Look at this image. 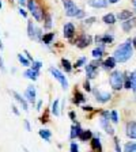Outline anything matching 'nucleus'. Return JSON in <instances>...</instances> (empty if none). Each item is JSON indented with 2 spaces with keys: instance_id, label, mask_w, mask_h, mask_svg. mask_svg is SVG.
<instances>
[{
  "instance_id": "1",
  "label": "nucleus",
  "mask_w": 136,
  "mask_h": 152,
  "mask_svg": "<svg viewBox=\"0 0 136 152\" xmlns=\"http://www.w3.org/2000/svg\"><path fill=\"white\" fill-rule=\"evenodd\" d=\"M132 50H133V46H132V41L128 39L125 41L124 44H121L120 46L114 50V58L120 63H125L127 60H129L131 56H132Z\"/></svg>"
},
{
  "instance_id": "2",
  "label": "nucleus",
  "mask_w": 136,
  "mask_h": 152,
  "mask_svg": "<svg viewBox=\"0 0 136 152\" xmlns=\"http://www.w3.org/2000/svg\"><path fill=\"white\" fill-rule=\"evenodd\" d=\"M63 6L67 16H75V18H83L85 16V11L78 8L72 0H63Z\"/></svg>"
},
{
  "instance_id": "3",
  "label": "nucleus",
  "mask_w": 136,
  "mask_h": 152,
  "mask_svg": "<svg viewBox=\"0 0 136 152\" xmlns=\"http://www.w3.org/2000/svg\"><path fill=\"white\" fill-rule=\"evenodd\" d=\"M27 7H29V11L32 12L33 18L35 20H42L44 18V11L41 10V7L37 4L35 0H27Z\"/></svg>"
},
{
  "instance_id": "4",
  "label": "nucleus",
  "mask_w": 136,
  "mask_h": 152,
  "mask_svg": "<svg viewBox=\"0 0 136 152\" xmlns=\"http://www.w3.org/2000/svg\"><path fill=\"white\" fill-rule=\"evenodd\" d=\"M109 82H110V86L113 87L114 90L123 88V86H124L123 84V73H121L120 71H114V72L110 75Z\"/></svg>"
},
{
  "instance_id": "5",
  "label": "nucleus",
  "mask_w": 136,
  "mask_h": 152,
  "mask_svg": "<svg viewBox=\"0 0 136 152\" xmlns=\"http://www.w3.org/2000/svg\"><path fill=\"white\" fill-rule=\"evenodd\" d=\"M27 35H29V38H32V39H34V41H40V39H42L41 38V35H42L41 28L35 27V26L33 25V22H30V20L27 22Z\"/></svg>"
},
{
  "instance_id": "6",
  "label": "nucleus",
  "mask_w": 136,
  "mask_h": 152,
  "mask_svg": "<svg viewBox=\"0 0 136 152\" xmlns=\"http://www.w3.org/2000/svg\"><path fill=\"white\" fill-rule=\"evenodd\" d=\"M49 72L52 73V76H53L54 79L59 80V83L61 84V87H63L64 90L68 88V80H67V77L60 72V71L56 69V68H53V66H51V68H49Z\"/></svg>"
},
{
  "instance_id": "7",
  "label": "nucleus",
  "mask_w": 136,
  "mask_h": 152,
  "mask_svg": "<svg viewBox=\"0 0 136 152\" xmlns=\"http://www.w3.org/2000/svg\"><path fill=\"white\" fill-rule=\"evenodd\" d=\"M101 126L105 129V132L109 133L110 136L114 134V129L110 126V124H109V113L108 111H104L102 113V117H101Z\"/></svg>"
},
{
  "instance_id": "8",
  "label": "nucleus",
  "mask_w": 136,
  "mask_h": 152,
  "mask_svg": "<svg viewBox=\"0 0 136 152\" xmlns=\"http://www.w3.org/2000/svg\"><path fill=\"white\" fill-rule=\"evenodd\" d=\"M99 64H101L99 61H94V63H90L89 65H86V75H87V77H89V79H94V77H95Z\"/></svg>"
},
{
  "instance_id": "9",
  "label": "nucleus",
  "mask_w": 136,
  "mask_h": 152,
  "mask_svg": "<svg viewBox=\"0 0 136 152\" xmlns=\"http://www.w3.org/2000/svg\"><path fill=\"white\" fill-rule=\"evenodd\" d=\"M94 94H95V99L99 102V103H105V102L110 101L112 95L109 92H102L99 90H94Z\"/></svg>"
},
{
  "instance_id": "10",
  "label": "nucleus",
  "mask_w": 136,
  "mask_h": 152,
  "mask_svg": "<svg viewBox=\"0 0 136 152\" xmlns=\"http://www.w3.org/2000/svg\"><path fill=\"white\" fill-rule=\"evenodd\" d=\"M90 42H91V38L89 37V35H86V34H83V35H80L79 38H76V46L78 48H80V49H83V48H86V46H89L90 45Z\"/></svg>"
},
{
  "instance_id": "11",
  "label": "nucleus",
  "mask_w": 136,
  "mask_h": 152,
  "mask_svg": "<svg viewBox=\"0 0 136 152\" xmlns=\"http://www.w3.org/2000/svg\"><path fill=\"white\" fill-rule=\"evenodd\" d=\"M25 96L27 98V101H29V102L34 103V102H35V88H34V86H29L27 88H26V91H25Z\"/></svg>"
},
{
  "instance_id": "12",
  "label": "nucleus",
  "mask_w": 136,
  "mask_h": 152,
  "mask_svg": "<svg viewBox=\"0 0 136 152\" xmlns=\"http://www.w3.org/2000/svg\"><path fill=\"white\" fill-rule=\"evenodd\" d=\"M11 94L14 95V98L16 99V101H18V103L21 104V106H22V109L25 111H29V106H27V102H26V99L25 98H22V95L21 94H18V92L16 91H12L11 92Z\"/></svg>"
},
{
  "instance_id": "13",
  "label": "nucleus",
  "mask_w": 136,
  "mask_h": 152,
  "mask_svg": "<svg viewBox=\"0 0 136 152\" xmlns=\"http://www.w3.org/2000/svg\"><path fill=\"white\" fill-rule=\"evenodd\" d=\"M127 136L131 137V139H136V122L135 121L127 124Z\"/></svg>"
},
{
  "instance_id": "14",
  "label": "nucleus",
  "mask_w": 136,
  "mask_h": 152,
  "mask_svg": "<svg viewBox=\"0 0 136 152\" xmlns=\"http://www.w3.org/2000/svg\"><path fill=\"white\" fill-rule=\"evenodd\" d=\"M23 76H25V77H27V79H30V80H37L38 76H40V71L30 68V69H27V71H25V72H23Z\"/></svg>"
},
{
  "instance_id": "15",
  "label": "nucleus",
  "mask_w": 136,
  "mask_h": 152,
  "mask_svg": "<svg viewBox=\"0 0 136 152\" xmlns=\"http://www.w3.org/2000/svg\"><path fill=\"white\" fill-rule=\"evenodd\" d=\"M136 26V18H131L128 20H124L123 22V30L124 31H131V28H133Z\"/></svg>"
},
{
  "instance_id": "16",
  "label": "nucleus",
  "mask_w": 136,
  "mask_h": 152,
  "mask_svg": "<svg viewBox=\"0 0 136 152\" xmlns=\"http://www.w3.org/2000/svg\"><path fill=\"white\" fill-rule=\"evenodd\" d=\"M89 6L94 8H104L108 6V0H89Z\"/></svg>"
},
{
  "instance_id": "17",
  "label": "nucleus",
  "mask_w": 136,
  "mask_h": 152,
  "mask_svg": "<svg viewBox=\"0 0 136 152\" xmlns=\"http://www.w3.org/2000/svg\"><path fill=\"white\" fill-rule=\"evenodd\" d=\"M75 34V27H74L72 23H67L64 26V37L65 38H72Z\"/></svg>"
},
{
  "instance_id": "18",
  "label": "nucleus",
  "mask_w": 136,
  "mask_h": 152,
  "mask_svg": "<svg viewBox=\"0 0 136 152\" xmlns=\"http://www.w3.org/2000/svg\"><path fill=\"white\" fill-rule=\"evenodd\" d=\"M82 133V128H80V125L78 122L74 124L72 128H71V134L70 137L71 139H76V137H79V134Z\"/></svg>"
},
{
  "instance_id": "19",
  "label": "nucleus",
  "mask_w": 136,
  "mask_h": 152,
  "mask_svg": "<svg viewBox=\"0 0 136 152\" xmlns=\"http://www.w3.org/2000/svg\"><path fill=\"white\" fill-rule=\"evenodd\" d=\"M125 87H127V88L136 90V71L129 76V77H128V80L125 82Z\"/></svg>"
},
{
  "instance_id": "20",
  "label": "nucleus",
  "mask_w": 136,
  "mask_h": 152,
  "mask_svg": "<svg viewBox=\"0 0 136 152\" xmlns=\"http://www.w3.org/2000/svg\"><path fill=\"white\" fill-rule=\"evenodd\" d=\"M91 147L95 152H102V144L99 137H93L91 139Z\"/></svg>"
},
{
  "instance_id": "21",
  "label": "nucleus",
  "mask_w": 136,
  "mask_h": 152,
  "mask_svg": "<svg viewBox=\"0 0 136 152\" xmlns=\"http://www.w3.org/2000/svg\"><path fill=\"white\" fill-rule=\"evenodd\" d=\"M93 139V132L91 130H82V133L79 134V140H82V141H89V140Z\"/></svg>"
},
{
  "instance_id": "22",
  "label": "nucleus",
  "mask_w": 136,
  "mask_h": 152,
  "mask_svg": "<svg viewBox=\"0 0 136 152\" xmlns=\"http://www.w3.org/2000/svg\"><path fill=\"white\" fill-rule=\"evenodd\" d=\"M95 41L97 42H99V44H110L112 41H113V37L112 35H109V34H105V35H102V37H97L95 38Z\"/></svg>"
},
{
  "instance_id": "23",
  "label": "nucleus",
  "mask_w": 136,
  "mask_h": 152,
  "mask_svg": "<svg viewBox=\"0 0 136 152\" xmlns=\"http://www.w3.org/2000/svg\"><path fill=\"white\" fill-rule=\"evenodd\" d=\"M116 63H117V60H116L114 57H109V58H106L105 63H104L105 69H112V68H114V66H116Z\"/></svg>"
},
{
  "instance_id": "24",
  "label": "nucleus",
  "mask_w": 136,
  "mask_h": 152,
  "mask_svg": "<svg viewBox=\"0 0 136 152\" xmlns=\"http://www.w3.org/2000/svg\"><path fill=\"white\" fill-rule=\"evenodd\" d=\"M117 18L120 19V20H128V19L132 18V11H128V10H124V11H121V12H118Z\"/></svg>"
},
{
  "instance_id": "25",
  "label": "nucleus",
  "mask_w": 136,
  "mask_h": 152,
  "mask_svg": "<svg viewBox=\"0 0 136 152\" xmlns=\"http://www.w3.org/2000/svg\"><path fill=\"white\" fill-rule=\"evenodd\" d=\"M38 134H40V137H42V139L45 140V141H51V137H52V133L51 130H48V129H41L40 132H38Z\"/></svg>"
},
{
  "instance_id": "26",
  "label": "nucleus",
  "mask_w": 136,
  "mask_h": 152,
  "mask_svg": "<svg viewBox=\"0 0 136 152\" xmlns=\"http://www.w3.org/2000/svg\"><path fill=\"white\" fill-rule=\"evenodd\" d=\"M102 20H104V23H106V25H113V23L116 22V16H114L113 14H106V15L102 18Z\"/></svg>"
},
{
  "instance_id": "27",
  "label": "nucleus",
  "mask_w": 136,
  "mask_h": 152,
  "mask_svg": "<svg viewBox=\"0 0 136 152\" xmlns=\"http://www.w3.org/2000/svg\"><path fill=\"white\" fill-rule=\"evenodd\" d=\"M104 46L105 45L102 44L99 48H97V49L93 50V57H94V58H101L102 57V53H104Z\"/></svg>"
},
{
  "instance_id": "28",
  "label": "nucleus",
  "mask_w": 136,
  "mask_h": 152,
  "mask_svg": "<svg viewBox=\"0 0 136 152\" xmlns=\"http://www.w3.org/2000/svg\"><path fill=\"white\" fill-rule=\"evenodd\" d=\"M86 101V98H85V95L82 94V92H79V91H76L75 92V98H74V103H76V104H79V103H82V102H85Z\"/></svg>"
},
{
  "instance_id": "29",
  "label": "nucleus",
  "mask_w": 136,
  "mask_h": 152,
  "mask_svg": "<svg viewBox=\"0 0 136 152\" xmlns=\"http://www.w3.org/2000/svg\"><path fill=\"white\" fill-rule=\"evenodd\" d=\"M53 38H54L53 33H48V34H45L44 37H42V42H44L45 45H51L52 41H53Z\"/></svg>"
},
{
  "instance_id": "30",
  "label": "nucleus",
  "mask_w": 136,
  "mask_h": 152,
  "mask_svg": "<svg viewBox=\"0 0 136 152\" xmlns=\"http://www.w3.org/2000/svg\"><path fill=\"white\" fill-rule=\"evenodd\" d=\"M59 103H60V102L56 99V101L53 102V104H52V113H53L56 117H59V115H60V109H59Z\"/></svg>"
},
{
  "instance_id": "31",
  "label": "nucleus",
  "mask_w": 136,
  "mask_h": 152,
  "mask_svg": "<svg viewBox=\"0 0 136 152\" xmlns=\"http://www.w3.org/2000/svg\"><path fill=\"white\" fill-rule=\"evenodd\" d=\"M136 151V142H128L124 147V152H133Z\"/></svg>"
},
{
  "instance_id": "32",
  "label": "nucleus",
  "mask_w": 136,
  "mask_h": 152,
  "mask_svg": "<svg viewBox=\"0 0 136 152\" xmlns=\"http://www.w3.org/2000/svg\"><path fill=\"white\" fill-rule=\"evenodd\" d=\"M61 64H63V68L65 69V72H70V71L72 69V66H71V63L67 60V58H63V60H61Z\"/></svg>"
},
{
  "instance_id": "33",
  "label": "nucleus",
  "mask_w": 136,
  "mask_h": 152,
  "mask_svg": "<svg viewBox=\"0 0 136 152\" xmlns=\"http://www.w3.org/2000/svg\"><path fill=\"white\" fill-rule=\"evenodd\" d=\"M45 25H44V27L45 28H51L52 27V18H51V15L49 14H45Z\"/></svg>"
},
{
  "instance_id": "34",
  "label": "nucleus",
  "mask_w": 136,
  "mask_h": 152,
  "mask_svg": "<svg viewBox=\"0 0 136 152\" xmlns=\"http://www.w3.org/2000/svg\"><path fill=\"white\" fill-rule=\"evenodd\" d=\"M18 60H19V63L23 64L25 66H29V65H30V61H29L26 57H23L22 54H18Z\"/></svg>"
},
{
  "instance_id": "35",
  "label": "nucleus",
  "mask_w": 136,
  "mask_h": 152,
  "mask_svg": "<svg viewBox=\"0 0 136 152\" xmlns=\"http://www.w3.org/2000/svg\"><path fill=\"white\" fill-rule=\"evenodd\" d=\"M110 120H112V122H114V124L118 122V115H117V111L116 110H113L110 113Z\"/></svg>"
},
{
  "instance_id": "36",
  "label": "nucleus",
  "mask_w": 136,
  "mask_h": 152,
  "mask_svg": "<svg viewBox=\"0 0 136 152\" xmlns=\"http://www.w3.org/2000/svg\"><path fill=\"white\" fill-rule=\"evenodd\" d=\"M85 64H86V58H85V57H80L79 60H78V61L75 63V65H74V66H76V68H79V66L85 65Z\"/></svg>"
},
{
  "instance_id": "37",
  "label": "nucleus",
  "mask_w": 136,
  "mask_h": 152,
  "mask_svg": "<svg viewBox=\"0 0 136 152\" xmlns=\"http://www.w3.org/2000/svg\"><path fill=\"white\" fill-rule=\"evenodd\" d=\"M42 66V63L41 61H33V69H37V71H40V68Z\"/></svg>"
},
{
  "instance_id": "38",
  "label": "nucleus",
  "mask_w": 136,
  "mask_h": 152,
  "mask_svg": "<svg viewBox=\"0 0 136 152\" xmlns=\"http://www.w3.org/2000/svg\"><path fill=\"white\" fill-rule=\"evenodd\" d=\"M120 140L117 137H114V145H116V152H121V148H120V144H118Z\"/></svg>"
},
{
  "instance_id": "39",
  "label": "nucleus",
  "mask_w": 136,
  "mask_h": 152,
  "mask_svg": "<svg viewBox=\"0 0 136 152\" xmlns=\"http://www.w3.org/2000/svg\"><path fill=\"white\" fill-rule=\"evenodd\" d=\"M71 152H79V147L76 145L75 142H72V144H71Z\"/></svg>"
},
{
  "instance_id": "40",
  "label": "nucleus",
  "mask_w": 136,
  "mask_h": 152,
  "mask_svg": "<svg viewBox=\"0 0 136 152\" xmlns=\"http://www.w3.org/2000/svg\"><path fill=\"white\" fill-rule=\"evenodd\" d=\"M0 69H1V72H6V66H4V63H3L1 56H0Z\"/></svg>"
},
{
  "instance_id": "41",
  "label": "nucleus",
  "mask_w": 136,
  "mask_h": 152,
  "mask_svg": "<svg viewBox=\"0 0 136 152\" xmlns=\"http://www.w3.org/2000/svg\"><path fill=\"white\" fill-rule=\"evenodd\" d=\"M94 20H95V18H89V19H86V20H85V25L90 26L93 22H94Z\"/></svg>"
},
{
  "instance_id": "42",
  "label": "nucleus",
  "mask_w": 136,
  "mask_h": 152,
  "mask_svg": "<svg viewBox=\"0 0 136 152\" xmlns=\"http://www.w3.org/2000/svg\"><path fill=\"white\" fill-rule=\"evenodd\" d=\"M19 14H21V15H22L23 18H26V16H27V12H26V11H25V10L22 8V7L19 8Z\"/></svg>"
},
{
  "instance_id": "43",
  "label": "nucleus",
  "mask_w": 136,
  "mask_h": 152,
  "mask_svg": "<svg viewBox=\"0 0 136 152\" xmlns=\"http://www.w3.org/2000/svg\"><path fill=\"white\" fill-rule=\"evenodd\" d=\"M85 90H87V91H91V88H90V83H89V82L85 83Z\"/></svg>"
},
{
  "instance_id": "44",
  "label": "nucleus",
  "mask_w": 136,
  "mask_h": 152,
  "mask_svg": "<svg viewBox=\"0 0 136 152\" xmlns=\"http://www.w3.org/2000/svg\"><path fill=\"white\" fill-rule=\"evenodd\" d=\"M25 128H26V130H30V124H29L27 120H25Z\"/></svg>"
},
{
  "instance_id": "45",
  "label": "nucleus",
  "mask_w": 136,
  "mask_h": 152,
  "mask_svg": "<svg viewBox=\"0 0 136 152\" xmlns=\"http://www.w3.org/2000/svg\"><path fill=\"white\" fill-rule=\"evenodd\" d=\"M25 54H26V56H27V58H29V60H30V61H34V60H33V57L30 56V54H29V52H27V50H25Z\"/></svg>"
},
{
  "instance_id": "46",
  "label": "nucleus",
  "mask_w": 136,
  "mask_h": 152,
  "mask_svg": "<svg viewBox=\"0 0 136 152\" xmlns=\"http://www.w3.org/2000/svg\"><path fill=\"white\" fill-rule=\"evenodd\" d=\"M83 110H86V111H91V110H93V107H91V106H85V107H83Z\"/></svg>"
},
{
  "instance_id": "47",
  "label": "nucleus",
  "mask_w": 136,
  "mask_h": 152,
  "mask_svg": "<svg viewBox=\"0 0 136 152\" xmlns=\"http://www.w3.org/2000/svg\"><path fill=\"white\" fill-rule=\"evenodd\" d=\"M19 1V4H21V6H25V4H27V1H26V0H18Z\"/></svg>"
},
{
  "instance_id": "48",
  "label": "nucleus",
  "mask_w": 136,
  "mask_h": 152,
  "mask_svg": "<svg viewBox=\"0 0 136 152\" xmlns=\"http://www.w3.org/2000/svg\"><path fill=\"white\" fill-rule=\"evenodd\" d=\"M12 111H14V113H15V114H16V115H18V114H19L18 109H16V107H15V106H12Z\"/></svg>"
},
{
  "instance_id": "49",
  "label": "nucleus",
  "mask_w": 136,
  "mask_h": 152,
  "mask_svg": "<svg viewBox=\"0 0 136 152\" xmlns=\"http://www.w3.org/2000/svg\"><path fill=\"white\" fill-rule=\"evenodd\" d=\"M70 117H71V120H72V121H75V114H74L72 111L70 113Z\"/></svg>"
},
{
  "instance_id": "50",
  "label": "nucleus",
  "mask_w": 136,
  "mask_h": 152,
  "mask_svg": "<svg viewBox=\"0 0 136 152\" xmlns=\"http://www.w3.org/2000/svg\"><path fill=\"white\" fill-rule=\"evenodd\" d=\"M37 109H38V110L41 109V101H40V102H38V103H37Z\"/></svg>"
},
{
  "instance_id": "51",
  "label": "nucleus",
  "mask_w": 136,
  "mask_h": 152,
  "mask_svg": "<svg viewBox=\"0 0 136 152\" xmlns=\"http://www.w3.org/2000/svg\"><path fill=\"white\" fill-rule=\"evenodd\" d=\"M118 0H109V3H112V4H114V3H117Z\"/></svg>"
},
{
  "instance_id": "52",
  "label": "nucleus",
  "mask_w": 136,
  "mask_h": 152,
  "mask_svg": "<svg viewBox=\"0 0 136 152\" xmlns=\"http://www.w3.org/2000/svg\"><path fill=\"white\" fill-rule=\"evenodd\" d=\"M3 49V44H1V39H0V50Z\"/></svg>"
},
{
  "instance_id": "53",
  "label": "nucleus",
  "mask_w": 136,
  "mask_h": 152,
  "mask_svg": "<svg viewBox=\"0 0 136 152\" xmlns=\"http://www.w3.org/2000/svg\"><path fill=\"white\" fill-rule=\"evenodd\" d=\"M132 44H135V48H136V38H135V39H133V41H132Z\"/></svg>"
},
{
  "instance_id": "54",
  "label": "nucleus",
  "mask_w": 136,
  "mask_h": 152,
  "mask_svg": "<svg viewBox=\"0 0 136 152\" xmlns=\"http://www.w3.org/2000/svg\"><path fill=\"white\" fill-rule=\"evenodd\" d=\"M132 3H133V6L136 7V0H132Z\"/></svg>"
},
{
  "instance_id": "55",
  "label": "nucleus",
  "mask_w": 136,
  "mask_h": 152,
  "mask_svg": "<svg viewBox=\"0 0 136 152\" xmlns=\"http://www.w3.org/2000/svg\"><path fill=\"white\" fill-rule=\"evenodd\" d=\"M1 7H3V4H1V1H0V10H1Z\"/></svg>"
},
{
  "instance_id": "56",
  "label": "nucleus",
  "mask_w": 136,
  "mask_h": 152,
  "mask_svg": "<svg viewBox=\"0 0 136 152\" xmlns=\"http://www.w3.org/2000/svg\"><path fill=\"white\" fill-rule=\"evenodd\" d=\"M25 152H29V151H27V149H26V148H25Z\"/></svg>"
},
{
  "instance_id": "57",
  "label": "nucleus",
  "mask_w": 136,
  "mask_h": 152,
  "mask_svg": "<svg viewBox=\"0 0 136 152\" xmlns=\"http://www.w3.org/2000/svg\"><path fill=\"white\" fill-rule=\"evenodd\" d=\"M135 12H136V10H135Z\"/></svg>"
},
{
  "instance_id": "58",
  "label": "nucleus",
  "mask_w": 136,
  "mask_h": 152,
  "mask_svg": "<svg viewBox=\"0 0 136 152\" xmlns=\"http://www.w3.org/2000/svg\"><path fill=\"white\" fill-rule=\"evenodd\" d=\"M133 152H136V151H133Z\"/></svg>"
}]
</instances>
